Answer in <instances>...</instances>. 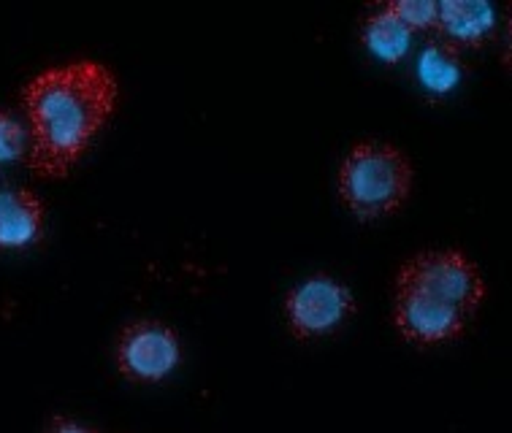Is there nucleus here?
Masks as SVG:
<instances>
[{
    "mask_svg": "<svg viewBox=\"0 0 512 433\" xmlns=\"http://www.w3.org/2000/svg\"><path fill=\"white\" fill-rule=\"evenodd\" d=\"M30 120L28 166L41 176H60L82 157L117 103V76L95 57L38 71L22 87Z\"/></svg>",
    "mask_w": 512,
    "mask_h": 433,
    "instance_id": "nucleus-1",
    "label": "nucleus"
},
{
    "mask_svg": "<svg viewBox=\"0 0 512 433\" xmlns=\"http://www.w3.org/2000/svg\"><path fill=\"white\" fill-rule=\"evenodd\" d=\"M412 187V163L391 141H358L339 166V193L358 217L396 212Z\"/></svg>",
    "mask_w": 512,
    "mask_h": 433,
    "instance_id": "nucleus-2",
    "label": "nucleus"
},
{
    "mask_svg": "<svg viewBox=\"0 0 512 433\" xmlns=\"http://www.w3.org/2000/svg\"><path fill=\"white\" fill-rule=\"evenodd\" d=\"M396 290L437 298L472 314L485 301V279L477 263L461 249H426L404 260L396 274Z\"/></svg>",
    "mask_w": 512,
    "mask_h": 433,
    "instance_id": "nucleus-3",
    "label": "nucleus"
},
{
    "mask_svg": "<svg viewBox=\"0 0 512 433\" xmlns=\"http://www.w3.org/2000/svg\"><path fill=\"white\" fill-rule=\"evenodd\" d=\"M358 304L350 287H345L331 274H312L290 287L285 295L290 333L296 339H317L342 328L347 317H353Z\"/></svg>",
    "mask_w": 512,
    "mask_h": 433,
    "instance_id": "nucleus-4",
    "label": "nucleus"
},
{
    "mask_svg": "<svg viewBox=\"0 0 512 433\" xmlns=\"http://www.w3.org/2000/svg\"><path fill=\"white\" fill-rule=\"evenodd\" d=\"M182 360V339L163 320L141 317L117 336V366L133 382H160Z\"/></svg>",
    "mask_w": 512,
    "mask_h": 433,
    "instance_id": "nucleus-5",
    "label": "nucleus"
},
{
    "mask_svg": "<svg viewBox=\"0 0 512 433\" xmlns=\"http://www.w3.org/2000/svg\"><path fill=\"white\" fill-rule=\"evenodd\" d=\"M393 323L412 344H439V341L458 339L466 331L469 314L429 295L396 290Z\"/></svg>",
    "mask_w": 512,
    "mask_h": 433,
    "instance_id": "nucleus-6",
    "label": "nucleus"
},
{
    "mask_svg": "<svg viewBox=\"0 0 512 433\" xmlns=\"http://www.w3.org/2000/svg\"><path fill=\"white\" fill-rule=\"evenodd\" d=\"M44 201L33 187H0V247H28L44 231Z\"/></svg>",
    "mask_w": 512,
    "mask_h": 433,
    "instance_id": "nucleus-7",
    "label": "nucleus"
},
{
    "mask_svg": "<svg viewBox=\"0 0 512 433\" xmlns=\"http://www.w3.org/2000/svg\"><path fill=\"white\" fill-rule=\"evenodd\" d=\"M434 28L450 44H483L496 28V11L488 0H439Z\"/></svg>",
    "mask_w": 512,
    "mask_h": 433,
    "instance_id": "nucleus-8",
    "label": "nucleus"
},
{
    "mask_svg": "<svg viewBox=\"0 0 512 433\" xmlns=\"http://www.w3.org/2000/svg\"><path fill=\"white\" fill-rule=\"evenodd\" d=\"M464 71L461 47L450 44L442 36L429 38L415 57V76L429 95H445L456 90L464 79Z\"/></svg>",
    "mask_w": 512,
    "mask_h": 433,
    "instance_id": "nucleus-9",
    "label": "nucleus"
},
{
    "mask_svg": "<svg viewBox=\"0 0 512 433\" xmlns=\"http://www.w3.org/2000/svg\"><path fill=\"white\" fill-rule=\"evenodd\" d=\"M361 38H364L366 49L372 55H377L385 63H396L410 52L412 28L391 9L388 0H382L366 11V17L361 19Z\"/></svg>",
    "mask_w": 512,
    "mask_h": 433,
    "instance_id": "nucleus-10",
    "label": "nucleus"
},
{
    "mask_svg": "<svg viewBox=\"0 0 512 433\" xmlns=\"http://www.w3.org/2000/svg\"><path fill=\"white\" fill-rule=\"evenodd\" d=\"M28 152V133L14 111L0 106V160H19Z\"/></svg>",
    "mask_w": 512,
    "mask_h": 433,
    "instance_id": "nucleus-11",
    "label": "nucleus"
},
{
    "mask_svg": "<svg viewBox=\"0 0 512 433\" xmlns=\"http://www.w3.org/2000/svg\"><path fill=\"white\" fill-rule=\"evenodd\" d=\"M391 9L415 30L434 28L437 22V0H388Z\"/></svg>",
    "mask_w": 512,
    "mask_h": 433,
    "instance_id": "nucleus-12",
    "label": "nucleus"
},
{
    "mask_svg": "<svg viewBox=\"0 0 512 433\" xmlns=\"http://www.w3.org/2000/svg\"><path fill=\"white\" fill-rule=\"evenodd\" d=\"M44 433H101V431H98V428H90V425L76 423V420H71V417L57 415L49 420L47 431Z\"/></svg>",
    "mask_w": 512,
    "mask_h": 433,
    "instance_id": "nucleus-13",
    "label": "nucleus"
}]
</instances>
